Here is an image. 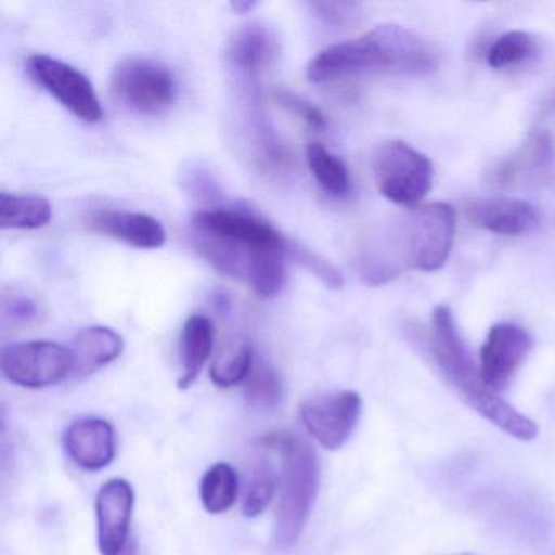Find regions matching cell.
<instances>
[{
	"label": "cell",
	"instance_id": "6da1fadb",
	"mask_svg": "<svg viewBox=\"0 0 555 555\" xmlns=\"http://www.w3.org/2000/svg\"><path fill=\"white\" fill-rule=\"evenodd\" d=\"M457 216L447 203H431L386 222L363 240L359 271L370 285L395 281L405 271H440L450 258Z\"/></svg>",
	"mask_w": 555,
	"mask_h": 555
},
{
	"label": "cell",
	"instance_id": "7a4b0ae2",
	"mask_svg": "<svg viewBox=\"0 0 555 555\" xmlns=\"http://www.w3.org/2000/svg\"><path fill=\"white\" fill-rule=\"evenodd\" d=\"M437 69V51L424 37L385 24L321 51L308 64L307 77L326 83L363 76H430Z\"/></svg>",
	"mask_w": 555,
	"mask_h": 555
},
{
	"label": "cell",
	"instance_id": "3957f363",
	"mask_svg": "<svg viewBox=\"0 0 555 555\" xmlns=\"http://www.w3.org/2000/svg\"><path fill=\"white\" fill-rule=\"evenodd\" d=\"M430 350L441 375L460 392L461 398L500 430L518 440H532L538 435L534 421L519 414L483 382L457 330L450 308L440 305L431 313Z\"/></svg>",
	"mask_w": 555,
	"mask_h": 555
},
{
	"label": "cell",
	"instance_id": "277c9868",
	"mask_svg": "<svg viewBox=\"0 0 555 555\" xmlns=\"http://www.w3.org/2000/svg\"><path fill=\"white\" fill-rule=\"evenodd\" d=\"M264 444L278 451L282 461L275 544L291 548L301 538L320 490V457L314 448L294 431L266 435Z\"/></svg>",
	"mask_w": 555,
	"mask_h": 555
},
{
	"label": "cell",
	"instance_id": "5b68a950",
	"mask_svg": "<svg viewBox=\"0 0 555 555\" xmlns=\"http://www.w3.org/2000/svg\"><path fill=\"white\" fill-rule=\"evenodd\" d=\"M434 175L427 155L404 141L386 142L373 158L376 188L396 206L417 207L430 193Z\"/></svg>",
	"mask_w": 555,
	"mask_h": 555
},
{
	"label": "cell",
	"instance_id": "8992f818",
	"mask_svg": "<svg viewBox=\"0 0 555 555\" xmlns=\"http://www.w3.org/2000/svg\"><path fill=\"white\" fill-rule=\"evenodd\" d=\"M112 90L119 102L142 115H158L177 100L173 74L151 60L128 57L112 74Z\"/></svg>",
	"mask_w": 555,
	"mask_h": 555
},
{
	"label": "cell",
	"instance_id": "52a82bcc",
	"mask_svg": "<svg viewBox=\"0 0 555 555\" xmlns=\"http://www.w3.org/2000/svg\"><path fill=\"white\" fill-rule=\"evenodd\" d=\"M69 347L48 340L11 344L0 353L2 375L22 388H48L73 375Z\"/></svg>",
	"mask_w": 555,
	"mask_h": 555
},
{
	"label": "cell",
	"instance_id": "ba28073f",
	"mask_svg": "<svg viewBox=\"0 0 555 555\" xmlns=\"http://www.w3.org/2000/svg\"><path fill=\"white\" fill-rule=\"evenodd\" d=\"M28 76L41 89L47 90L60 105L82 121L100 122L103 119L102 103L89 77L63 61L44 54H35L25 63Z\"/></svg>",
	"mask_w": 555,
	"mask_h": 555
},
{
	"label": "cell",
	"instance_id": "9c48e42d",
	"mask_svg": "<svg viewBox=\"0 0 555 555\" xmlns=\"http://www.w3.org/2000/svg\"><path fill=\"white\" fill-rule=\"evenodd\" d=\"M362 399L353 391L323 392L301 404L300 415L308 434L324 448L339 450L356 430Z\"/></svg>",
	"mask_w": 555,
	"mask_h": 555
},
{
	"label": "cell",
	"instance_id": "30bf717a",
	"mask_svg": "<svg viewBox=\"0 0 555 555\" xmlns=\"http://www.w3.org/2000/svg\"><path fill=\"white\" fill-rule=\"evenodd\" d=\"M534 346L531 334L515 323L490 327L480 349V373L492 391L505 389Z\"/></svg>",
	"mask_w": 555,
	"mask_h": 555
},
{
	"label": "cell",
	"instance_id": "8fae6325",
	"mask_svg": "<svg viewBox=\"0 0 555 555\" xmlns=\"http://www.w3.org/2000/svg\"><path fill=\"white\" fill-rule=\"evenodd\" d=\"M193 233L248 246H271L285 242L274 227L246 210L236 209H209L194 214Z\"/></svg>",
	"mask_w": 555,
	"mask_h": 555
},
{
	"label": "cell",
	"instance_id": "7c38bea8",
	"mask_svg": "<svg viewBox=\"0 0 555 555\" xmlns=\"http://www.w3.org/2000/svg\"><path fill=\"white\" fill-rule=\"evenodd\" d=\"M96 526L102 555H122L128 548L134 489L125 479L103 483L96 495Z\"/></svg>",
	"mask_w": 555,
	"mask_h": 555
},
{
	"label": "cell",
	"instance_id": "4fadbf2b",
	"mask_svg": "<svg viewBox=\"0 0 555 555\" xmlns=\"http://www.w3.org/2000/svg\"><path fill=\"white\" fill-rule=\"evenodd\" d=\"M82 220L90 232L119 240L134 248L157 249L167 242L164 225L149 214L96 209L87 212Z\"/></svg>",
	"mask_w": 555,
	"mask_h": 555
},
{
	"label": "cell",
	"instance_id": "5bb4252c",
	"mask_svg": "<svg viewBox=\"0 0 555 555\" xmlns=\"http://www.w3.org/2000/svg\"><path fill=\"white\" fill-rule=\"evenodd\" d=\"M64 448L77 466L89 470L103 469L115 460V428L103 418H80L67 427Z\"/></svg>",
	"mask_w": 555,
	"mask_h": 555
},
{
	"label": "cell",
	"instance_id": "9a60e30c",
	"mask_svg": "<svg viewBox=\"0 0 555 555\" xmlns=\"http://www.w3.org/2000/svg\"><path fill=\"white\" fill-rule=\"evenodd\" d=\"M466 216L473 225L505 236L522 235L538 223L534 207L515 197L474 201L467 204Z\"/></svg>",
	"mask_w": 555,
	"mask_h": 555
},
{
	"label": "cell",
	"instance_id": "2e32d148",
	"mask_svg": "<svg viewBox=\"0 0 555 555\" xmlns=\"http://www.w3.org/2000/svg\"><path fill=\"white\" fill-rule=\"evenodd\" d=\"M552 155L551 135L545 131H532L512 155L502 158L490 170V181L500 188L516 186L525 178L544 170L551 164Z\"/></svg>",
	"mask_w": 555,
	"mask_h": 555
},
{
	"label": "cell",
	"instance_id": "e0dca14e",
	"mask_svg": "<svg viewBox=\"0 0 555 555\" xmlns=\"http://www.w3.org/2000/svg\"><path fill=\"white\" fill-rule=\"evenodd\" d=\"M69 349L74 359L70 376L83 378L115 362L125 350V339L112 327L89 326L76 334Z\"/></svg>",
	"mask_w": 555,
	"mask_h": 555
},
{
	"label": "cell",
	"instance_id": "ac0fdd59",
	"mask_svg": "<svg viewBox=\"0 0 555 555\" xmlns=\"http://www.w3.org/2000/svg\"><path fill=\"white\" fill-rule=\"evenodd\" d=\"M278 53V40L272 31L262 25L249 24L230 41L229 61L246 79L256 80L274 63Z\"/></svg>",
	"mask_w": 555,
	"mask_h": 555
},
{
	"label": "cell",
	"instance_id": "d6986e66",
	"mask_svg": "<svg viewBox=\"0 0 555 555\" xmlns=\"http://www.w3.org/2000/svg\"><path fill=\"white\" fill-rule=\"evenodd\" d=\"M214 349V324L204 314L188 318L181 331V372L178 386L190 388L199 378Z\"/></svg>",
	"mask_w": 555,
	"mask_h": 555
},
{
	"label": "cell",
	"instance_id": "ffe728a7",
	"mask_svg": "<svg viewBox=\"0 0 555 555\" xmlns=\"http://www.w3.org/2000/svg\"><path fill=\"white\" fill-rule=\"evenodd\" d=\"M53 216L50 201L37 194H0V227L4 230H37Z\"/></svg>",
	"mask_w": 555,
	"mask_h": 555
},
{
	"label": "cell",
	"instance_id": "44dd1931",
	"mask_svg": "<svg viewBox=\"0 0 555 555\" xmlns=\"http://www.w3.org/2000/svg\"><path fill=\"white\" fill-rule=\"evenodd\" d=\"M307 164L317 183L334 197H344L350 191V175L347 165L331 154L320 142L307 147Z\"/></svg>",
	"mask_w": 555,
	"mask_h": 555
},
{
	"label": "cell",
	"instance_id": "7402d4cb",
	"mask_svg": "<svg viewBox=\"0 0 555 555\" xmlns=\"http://www.w3.org/2000/svg\"><path fill=\"white\" fill-rule=\"evenodd\" d=\"M201 502L212 515L229 512L238 496V476L230 464L217 463L204 474L199 487Z\"/></svg>",
	"mask_w": 555,
	"mask_h": 555
},
{
	"label": "cell",
	"instance_id": "603a6c76",
	"mask_svg": "<svg viewBox=\"0 0 555 555\" xmlns=\"http://www.w3.org/2000/svg\"><path fill=\"white\" fill-rule=\"evenodd\" d=\"M255 365V353L251 344L238 339L229 344L210 366V378L220 388H232L248 379Z\"/></svg>",
	"mask_w": 555,
	"mask_h": 555
},
{
	"label": "cell",
	"instance_id": "cb8c5ba5",
	"mask_svg": "<svg viewBox=\"0 0 555 555\" xmlns=\"http://www.w3.org/2000/svg\"><path fill=\"white\" fill-rule=\"evenodd\" d=\"M246 399L259 411H274L284 399V383L278 370L268 362L253 365L246 379Z\"/></svg>",
	"mask_w": 555,
	"mask_h": 555
},
{
	"label": "cell",
	"instance_id": "d4e9b609",
	"mask_svg": "<svg viewBox=\"0 0 555 555\" xmlns=\"http://www.w3.org/2000/svg\"><path fill=\"white\" fill-rule=\"evenodd\" d=\"M535 51V38L521 30L506 31L487 51V64L502 70L525 63Z\"/></svg>",
	"mask_w": 555,
	"mask_h": 555
},
{
	"label": "cell",
	"instance_id": "484cf974",
	"mask_svg": "<svg viewBox=\"0 0 555 555\" xmlns=\"http://www.w3.org/2000/svg\"><path fill=\"white\" fill-rule=\"evenodd\" d=\"M275 487H278V479L271 464L266 460L258 461L253 467L248 492L243 503V512L248 518H256L268 508L274 496Z\"/></svg>",
	"mask_w": 555,
	"mask_h": 555
},
{
	"label": "cell",
	"instance_id": "4316f807",
	"mask_svg": "<svg viewBox=\"0 0 555 555\" xmlns=\"http://www.w3.org/2000/svg\"><path fill=\"white\" fill-rule=\"evenodd\" d=\"M41 305L27 292L5 291L2 294L4 326L25 327L40 320Z\"/></svg>",
	"mask_w": 555,
	"mask_h": 555
},
{
	"label": "cell",
	"instance_id": "83f0119b",
	"mask_svg": "<svg viewBox=\"0 0 555 555\" xmlns=\"http://www.w3.org/2000/svg\"><path fill=\"white\" fill-rule=\"evenodd\" d=\"M292 256H294V259L298 264L308 269V271H310L314 278H318V281L323 282L327 288L340 291V288L344 287V278L343 274H340L339 269H337L333 262L323 258V256L298 245L292 246Z\"/></svg>",
	"mask_w": 555,
	"mask_h": 555
},
{
	"label": "cell",
	"instance_id": "f1b7e54d",
	"mask_svg": "<svg viewBox=\"0 0 555 555\" xmlns=\"http://www.w3.org/2000/svg\"><path fill=\"white\" fill-rule=\"evenodd\" d=\"M274 100L281 108H284L285 112L292 113V115L297 116V118L304 119V121L307 122L308 126H311V128L323 129L324 126H326V118H324L323 113H321L317 106L307 102V100L295 95L291 90H275Z\"/></svg>",
	"mask_w": 555,
	"mask_h": 555
},
{
	"label": "cell",
	"instance_id": "f546056e",
	"mask_svg": "<svg viewBox=\"0 0 555 555\" xmlns=\"http://www.w3.org/2000/svg\"><path fill=\"white\" fill-rule=\"evenodd\" d=\"M311 9L317 12L318 17L323 18L327 24L343 27L356 21L359 5L349 2H314Z\"/></svg>",
	"mask_w": 555,
	"mask_h": 555
},
{
	"label": "cell",
	"instance_id": "4dcf8cb0",
	"mask_svg": "<svg viewBox=\"0 0 555 555\" xmlns=\"http://www.w3.org/2000/svg\"><path fill=\"white\" fill-rule=\"evenodd\" d=\"M256 2H251V0H236V2H232L230 8L233 11L238 12V14H248L249 11L256 8Z\"/></svg>",
	"mask_w": 555,
	"mask_h": 555
},
{
	"label": "cell",
	"instance_id": "1f68e13d",
	"mask_svg": "<svg viewBox=\"0 0 555 555\" xmlns=\"http://www.w3.org/2000/svg\"><path fill=\"white\" fill-rule=\"evenodd\" d=\"M122 555H138V551H135V545H128V548H126L125 554Z\"/></svg>",
	"mask_w": 555,
	"mask_h": 555
},
{
	"label": "cell",
	"instance_id": "d6a6232c",
	"mask_svg": "<svg viewBox=\"0 0 555 555\" xmlns=\"http://www.w3.org/2000/svg\"><path fill=\"white\" fill-rule=\"evenodd\" d=\"M463 555H470V554H463Z\"/></svg>",
	"mask_w": 555,
	"mask_h": 555
}]
</instances>
